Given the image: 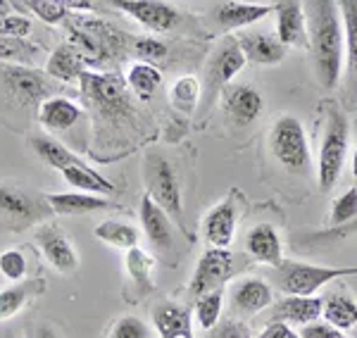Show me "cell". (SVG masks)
Returning <instances> with one entry per match:
<instances>
[{"label":"cell","instance_id":"cell-1","mask_svg":"<svg viewBox=\"0 0 357 338\" xmlns=\"http://www.w3.org/2000/svg\"><path fill=\"white\" fill-rule=\"evenodd\" d=\"M307 22L317 79L324 89H333L341 79L345 45L343 20L336 0H310Z\"/></svg>","mask_w":357,"mask_h":338},{"label":"cell","instance_id":"cell-2","mask_svg":"<svg viewBox=\"0 0 357 338\" xmlns=\"http://www.w3.org/2000/svg\"><path fill=\"white\" fill-rule=\"evenodd\" d=\"M350 146V124L348 117L336 102H326V122L324 136L319 146V160H317V179L321 191H331L336 181L341 179V171L348 158Z\"/></svg>","mask_w":357,"mask_h":338},{"label":"cell","instance_id":"cell-3","mask_svg":"<svg viewBox=\"0 0 357 338\" xmlns=\"http://www.w3.org/2000/svg\"><path fill=\"white\" fill-rule=\"evenodd\" d=\"M143 183H146V193L169 215L174 226L181 229L183 233H188L186 217H183L181 183H178L174 164L162 153L153 151L143 160Z\"/></svg>","mask_w":357,"mask_h":338},{"label":"cell","instance_id":"cell-4","mask_svg":"<svg viewBox=\"0 0 357 338\" xmlns=\"http://www.w3.org/2000/svg\"><path fill=\"white\" fill-rule=\"evenodd\" d=\"M48 215H53V210L45 196L31 193L22 186L0 183V229L22 233L43 222Z\"/></svg>","mask_w":357,"mask_h":338},{"label":"cell","instance_id":"cell-5","mask_svg":"<svg viewBox=\"0 0 357 338\" xmlns=\"http://www.w3.org/2000/svg\"><path fill=\"white\" fill-rule=\"evenodd\" d=\"M269 151L291 174H307L310 171V146L307 136H305V127L298 117L293 114H284L274 122L272 131H269Z\"/></svg>","mask_w":357,"mask_h":338},{"label":"cell","instance_id":"cell-6","mask_svg":"<svg viewBox=\"0 0 357 338\" xmlns=\"http://www.w3.org/2000/svg\"><path fill=\"white\" fill-rule=\"evenodd\" d=\"M279 289L286 295H314L321 286L336 282V279L357 277L355 267H326V265H307V262L284 260L279 267Z\"/></svg>","mask_w":357,"mask_h":338},{"label":"cell","instance_id":"cell-7","mask_svg":"<svg viewBox=\"0 0 357 338\" xmlns=\"http://www.w3.org/2000/svg\"><path fill=\"white\" fill-rule=\"evenodd\" d=\"M248 262L241 265V257L234 253L231 248H207L203 255H200L198 265H195V272L191 277V291L193 298L207 293V291L215 289H224V284L231 282L241 269H245Z\"/></svg>","mask_w":357,"mask_h":338},{"label":"cell","instance_id":"cell-8","mask_svg":"<svg viewBox=\"0 0 357 338\" xmlns=\"http://www.w3.org/2000/svg\"><path fill=\"white\" fill-rule=\"evenodd\" d=\"M79 82H82V93L86 102H89V107H93L100 117L117 119L124 117L126 112H131V100L119 79L102 77V74L96 72H84Z\"/></svg>","mask_w":357,"mask_h":338},{"label":"cell","instance_id":"cell-9","mask_svg":"<svg viewBox=\"0 0 357 338\" xmlns=\"http://www.w3.org/2000/svg\"><path fill=\"white\" fill-rule=\"evenodd\" d=\"M0 79L8 93H13L22 105H41L50 98V86L43 74L29 65H0Z\"/></svg>","mask_w":357,"mask_h":338},{"label":"cell","instance_id":"cell-10","mask_svg":"<svg viewBox=\"0 0 357 338\" xmlns=\"http://www.w3.org/2000/svg\"><path fill=\"white\" fill-rule=\"evenodd\" d=\"M117 10H122L136 20L141 26L151 29V31L165 33L172 31L178 24V10L174 5L165 3V0H110Z\"/></svg>","mask_w":357,"mask_h":338},{"label":"cell","instance_id":"cell-11","mask_svg":"<svg viewBox=\"0 0 357 338\" xmlns=\"http://www.w3.org/2000/svg\"><path fill=\"white\" fill-rule=\"evenodd\" d=\"M245 55L236 38H227L220 48L212 53L210 62H207V93L222 95L224 89L231 84V79L243 70Z\"/></svg>","mask_w":357,"mask_h":338},{"label":"cell","instance_id":"cell-12","mask_svg":"<svg viewBox=\"0 0 357 338\" xmlns=\"http://www.w3.org/2000/svg\"><path fill=\"white\" fill-rule=\"evenodd\" d=\"M138 217H141L143 233L148 236L153 248L162 257H172V253H174V231H172L174 222L169 220V215H167L148 193H143V198H141Z\"/></svg>","mask_w":357,"mask_h":338},{"label":"cell","instance_id":"cell-13","mask_svg":"<svg viewBox=\"0 0 357 338\" xmlns=\"http://www.w3.org/2000/svg\"><path fill=\"white\" fill-rule=\"evenodd\" d=\"M276 13V38L293 48H310L307 15L298 0H281L274 5Z\"/></svg>","mask_w":357,"mask_h":338},{"label":"cell","instance_id":"cell-14","mask_svg":"<svg viewBox=\"0 0 357 338\" xmlns=\"http://www.w3.org/2000/svg\"><path fill=\"white\" fill-rule=\"evenodd\" d=\"M36 245L41 248L43 257L57 269V272H62V274L77 272V267H79L77 250H74L72 240H69L55 224H43L38 229Z\"/></svg>","mask_w":357,"mask_h":338},{"label":"cell","instance_id":"cell-15","mask_svg":"<svg viewBox=\"0 0 357 338\" xmlns=\"http://www.w3.org/2000/svg\"><path fill=\"white\" fill-rule=\"evenodd\" d=\"M222 100H224V107H227L229 117H231L234 124H238V127H250L264 110L262 93L248 84L227 86L222 93Z\"/></svg>","mask_w":357,"mask_h":338},{"label":"cell","instance_id":"cell-16","mask_svg":"<svg viewBox=\"0 0 357 338\" xmlns=\"http://www.w3.org/2000/svg\"><path fill=\"white\" fill-rule=\"evenodd\" d=\"M236 203L234 198H224L205 215L203 220V236L210 248H229L236 236Z\"/></svg>","mask_w":357,"mask_h":338},{"label":"cell","instance_id":"cell-17","mask_svg":"<svg viewBox=\"0 0 357 338\" xmlns=\"http://www.w3.org/2000/svg\"><path fill=\"white\" fill-rule=\"evenodd\" d=\"M229 300H231L234 312L257 314L274 302V291H272V286L267 282H262V279L245 277V279H238V282L231 286Z\"/></svg>","mask_w":357,"mask_h":338},{"label":"cell","instance_id":"cell-18","mask_svg":"<svg viewBox=\"0 0 357 338\" xmlns=\"http://www.w3.org/2000/svg\"><path fill=\"white\" fill-rule=\"evenodd\" d=\"M236 41H238L241 50H243L245 60L255 62V65H279L286 57V45L276 36H272V33L241 29Z\"/></svg>","mask_w":357,"mask_h":338},{"label":"cell","instance_id":"cell-19","mask_svg":"<svg viewBox=\"0 0 357 338\" xmlns=\"http://www.w3.org/2000/svg\"><path fill=\"white\" fill-rule=\"evenodd\" d=\"M324 310V298L317 295H286L274 305L272 322H284L289 326H305L317 322Z\"/></svg>","mask_w":357,"mask_h":338},{"label":"cell","instance_id":"cell-20","mask_svg":"<svg viewBox=\"0 0 357 338\" xmlns=\"http://www.w3.org/2000/svg\"><path fill=\"white\" fill-rule=\"evenodd\" d=\"M153 324L160 338H193V312L178 302L155 305Z\"/></svg>","mask_w":357,"mask_h":338},{"label":"cell","instance_id":"cell-21","mask_svg":"<svg viewBox=\"0 0 357 338\" xmlns=\"http://www.w3.org/2000/svg\"><path fill=\"white\" fill-rule=\"evenodd\" d=\"M245 250L252 260L269 267H279L284 262L281 238L272 224H257L245 233Z\"/></svg>","mask_w":357,"mask_h":338},{"label":"cell","instance_id":"cell-22","mask_svg":"<svg viewBox=\"0 0 357 338\" xmlns=\"http://www.w3.org/2000/svg\"><path fill=\"white\" fill-rule=\"evenodd\" d=\"M274 13L272 5H257V3H236V0H224L220 8L215 10L217 24L227 31L234 29H248L257 22H262L264 17Z\"/></svg>","mask_w":357,"mask_h":338},{"label":"cell","instance_id":"cell-23","mask_svg":"<svg viewBox=\"0 0 357 338\" xmlns=\"http://www.w3.org/2000/svg\"><path fill=\"white\" fill-rule=\"evenodd\" d=\"M79 119H82V107L62 95H50L38 105V124L53 134L69 131Z\"/></svg>","mask_w":357,"mask_h":338},{"label":"cell","instance_id":"cell-24","mask_svg":"<svg viewBox=\"0 0 357 338\" xmlns=\"http://www.w3.org/2000/svg\"><path fill=\"white\" fill-rule=\"evenodd\" d=\"M86 72V57L79 53L74 43H62L50 53L48 62H45V74L55 82H79L82 74Z\"/></svg>","mask_w":357,"mask_h":338},{"label":"cell","instance_id":"cell-25","mask_svg":"<svg viewBox=\"0 0 357 338\" xmlns=\"http://www.w3.org/2000/svg\"><path fill=\"white\" fill-rule=\"evenodd\" d=\"M43 293H45V282L41 277L24 279V282H17L10 289L0 291V322H10V319L24 310L29 302L36 300Z\"/></svg>","mask_w":357,"mask_h":338},{"label":"cell","instance_id":"cell-26","mask_svg":"<svg viewBox=\"0 0 357 338\" xmlns=\"http://www.w3.org/2000/svg\"><path fill=\"white\" fill-rule=\"evenodd\" d=\"M48 198V205L53 215H86V212H98L107 208H117L107 198L98 196V193L86 191H72V193H53Z\"/></svg>","mask_w":357,"mask_h":338},{"label":"cell","instance_id":"cell-27","mask_svg":"<svg viewBox=\"0 0 357 338\" xmlns=\"http://www.w3.org/2000/svg\"><path fill=\"white\" fill-rule=\"evenodd\" d=\"M65 181L72 188H79V191L86 193H98V196H105V193H117L119 188L114 186L110 179L100 174V171L91 169L86 162H77V164H69V167L60 169Z\"/></svg>","mask_w":357,"mask_h":338},{"label":"cell","instance_id":"cell-28","mask_svg":"<svg viewBox=\"0 0 357 338\" xmlns=\"http://www.w3.org/2000/svg\"><path fill=\"white\" fill-rule=\"evenodd\" d=\"M324 322L333 324L341 331H350L357 326V302L345 293H331L324 298Z\"/></svg>","mask_w":357,"mask_h":338},{"label":"cell","instance_id":"cell-29","mask_svg":"<svg viewBox=\"0 0 357 338\" xmlns=\"http://www.w3.org/2000/svg\"><path fill=\"white\" fill-rule=\"evenodd\" d=\"M124 265H126V274L129 279L136 284V289L141 293H151L155 289V257L148 255L143 248H131L126 250V257H124Z\"/></svg>","mask_w":357,"mask_h":338},{"label":"cell","instance_id":"cell-30","mask_svg":"<svg viewBox=\"0 0 357 338\" xmlns=\"http://www.w3.org/2000/svg\"><path fill=\"white\" fill-rule=\"evenodd\" d=\"M93 236L102 243L112 245V248H119V250H131L138 245V233L136 226L131 224H124V222H117V220H105L100 222L96 229H93Z\"/></svg>","mask_w":357,"mask_h":338},{"label":"cell","instance_id":"cell-31","mask_svg":"<svg viewBox=\"0 0 357 338\" xmlns=\"http://www.w3.org/2000/svg\"><path fill=\"white\" fill-rule=\"evenodd\" d=\"M126 86L138 95V98H151L155 91L162 86V74L151 62H134L126 70Z\"/></svg>","mask_w":357,"mask_h":338},{"label":"cell","instance_id":"cell-32","mask_svg":"<svg viewBox=\"0 0 357 338\" xmlns=\"http://www.w3.org/2000/svg\"><path fill=\"white\" fill-rule=\"evenodd\" d=\"M31 148L48 167H55V169H65L69 164L84 162L82 158H77L72 151H67V148L62 146L60 141H55L53 136H36V139L31 141Z\"/></svg>","mask_w":357,"mask_h":338},{"label":"cell","instance_id":"cell-33","mask_svg":"<svg viewBox=\"0 0 357 338\" xmlns=\"http://www.w3.org/2000/svg\"><path fill=\"white\" fill-rule=\"evenodd\" d=\"M41 53L36 43L20 36H0V65H29Z\"/></svg>","mask_w":357,"mask_h":338},{"label":"cell","instance_id":"cell-34","mask_svg":"<svg viewBox=\"0 0 357 338\" xmlns=\"http://www.w3.org/2000/svg\"><path fill=\"white\" fill-rule=\"evenodd\" d=\"M222 307H224V289L207 291V293L195 298L193 317H195V322L200 324V329H205V331L215 329L222 317Z\"/></svg>","mask_w":357,"mask_h":338},{"label":"cell","instance_id":"cell-35","mask_svg":"<svg viewBox=\"0 0 357 338\" xmlns=\"http://www.w3.org/2000/svg\"><path fill=\"white\" fill-rule=\"evenodd\" d=\"M200 93H203V89H200L198 79L195 77H178L176 82L172 84L169 100L178 112L191 114V112H195V107H198Z\"/></svg>","mask_w":357,"mask_h":338},{"label":"cell","instance_id":"cell-36","mask_svg":"<svg viewBox=\"0 0 357 338\" xmlns=\"http://www.w3.org/2000/svg\"><path fill=\"white\" fill-rule=\"evenodd\" d=\"M345 33V50L350 57V70L357 74V0H338Z\"/></svg>","mask_w":357,"mask_h":338},{"label":"cell","instance_id":"cell-37","mask_svg":"<svg viewBox=\"0 0 357 338\" xmlns=\"http://www.w3.org/2000/svg\"><path fill=\"white\" fill-rule=\"evenodd\" d=\"M353 233H357V217L345 226H329L326 231L303 233V236L298 238V243H303L305 248H326V245H333L336 240H343V238L353 236Z\"/></svg>","mask_w":357,"mask_h":338},{"label":"cell","instance_id":"cell-38","mask_svg":"<svg viewBox=\"0 0 357 338\" xmlns=\"http://www.w3.org/2000/svg\"><path fill=\"white\" fill-rule=\"evenodd\" d=\"M355 217H357V188H348V191L341 193V196L333 200L329 224L345 226V224H350Z\"/></svg>","mask_w":357,"mask_h":338},{"label":"cell","instance_id":"cell-39","mask_svg":"<svg viewBox=\"0 0 357 338\" xmlns=\"http://www.w3.org/2000/svg\"><path fill=\"white\" fill-rule=\"evenodd\" d=\"M26 272H29V262L22 250L10 248L0 253V274H3L8 282H13V284L24 282Z\"/></svg>","mask_w":357,"mask_h":338},{"label":"cell","instance_id":"cell-40","mask_svg":"<svg viewBox=\"0 0 357 338\" xmlns=\"http://www.w3.org/2000/svg\"><path fill=\"white\" fill-rule=\"evenodd\" d=\"M26 5L33 10V15L38 20H43L45 24H57L62 22V17L67 13L65 0H26Z\"/></svg>","mask_w":357,"mask_h":338},{"label":"cell","instance_id":"cell-41","mask_svg":"<svg viewBox=\"0 0 357 338\" xmlns=\"http://www.w3.org/2000/svg\"><path fill=\"white\" fill-rule=\"evenodd\" d=\"M107 338H151V334H148V326L141 319L134 317V314H126V317H119L114 322Z\"/></svg>","mask_w":357,"mask_h":338},{"label":"cell","instance_id":"cell-42","mask_svg":"<svg viewBox=\"0 0 357 338\" xmlns=\"http://www.w3.org/2000/svg\"><path fill=\"white\" fill-rule=\"evenodd\" d=\"M134 53L141 57V62H160L165 60L167 55V45L158 38H151V36H143V38H136L134 41Z\"/></svg>","mask_w":357,"mask_h":338},{"label":"cell","instance_id":"cell-43","mask_svg":"<svg viewBox=\"0 0 357 338\" xmlns=\"http://www.w3.org/2000/svg\"><path fill=\"white\" fill-rule=\"evenodd\" d=\"M31 33V22L20 15H0V36L26 38Z\"/></svg>","mask_w":357,"mask_h":338},{"label":"cell","instance_id":"cell-44","mask_svg":"<svg viewBox=\"0 0 357 338\" xmlns=\"http://www.w3.org/2000/svg\"><path fill=\"white\" fill-rule=\"evenodd\" d=\"M298 336L301 338H348L341 329H336V326L329 322H319V319L301 326V329H298Z\"/></svg>","mask_w":357,"mask_h":338},{"label":"cell","instance_id":"cell-45","mask_svg":"<svg viewBox=\"0 0 357 338\" xmlns=\"http://www.w3.org/2000/svg\"><path fill=\"white\" fill-rule=\"evenodd\" d=\"M215 338H252L250 326L245 322H224L220 329L215 331Z\"/></svg>","mask_w":357,"mask_h":338},{"label":"cell","instance_id":"cell-46","mask_svg":"<svg viewBox=\"0 0 357 338\" xmlns=\"http://www.w3.org/2000/svg\"><path fill=\"white\" fill-rule=\"evenodd\" d=\"M260 338H301V336H298L289 324H284V322H269V326L262 331Z\"/></svg>","mask_w":357,"mask_h":338},{"label":"cell","instance_id":"cell-47","mask_svg":"<svg viewBox=\"0 0 357 338\" xmlns=\"http://www.w3.org/2000/svg\"><path fill=\"white\" fill-rule=\"evenodd\" d=\"M33 338H60V336H57V331L50 324H41L33 331Z\"/></svg>","mask_w":357,"mask_h":338},{"label":"cell","instance_id":"cell-48","mask_svg":"<svg viewBox=\"0 0 357 338\" xmlns=\"http://www.w3.org/2000/svg\"><path fill=\"white\" fill-rule=\"evenodd\" d=\"M65 5L74 10H86V8H91V0H65Z\"/></svg>","mask_w":357,"mask_h":338},{"label":"cell","instance_id":"cell-49","mask_svg":"<svg viewBox=\"0 0 357 338\" xmlns=\"http://www.w3.org/2000/svg\"><path fill=\"white\" fill-rule=\"evenodd\" d=\"M353 176L357 179V148H355V153H353Z\"/></svg>","mask_w":357,"mask_h":338},{"label":"cell","instance_id":"cell-50","mask_svg":"<svg viewBox=\"0 0 357 338\" xmlns=\"http://www.w3.org/2000/svg\"><path fill=\"white\" fill-rule=\"evenodd\" d=\"M5 338H20V336H15V334H8V336H5Z\"/></svg>","mask_w":357,"mask_h":338},{"label":"cell","instance_id":"cell-51","mask_svg":"<svg viewBox=\"0 0 357 338\" xmlns=\"http://www.w3.org/2000/svg\"><path fill=\"white\" fill-rule=\"evenodd\" d=\"M355 329H357V326H355Z\"/></svg>","mask_w":357,"mask_h":338}]
</instances>
